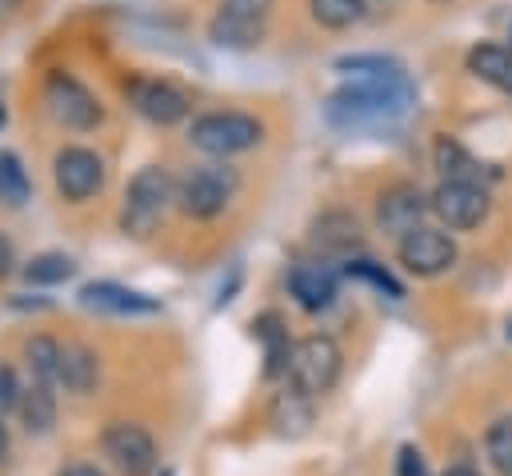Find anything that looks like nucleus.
<instances>
[{
	"label": "nucleus",
	"mask_w": 512,
	"mask_h": 476,
	"mask_svg": "<svg viewBox=\"0 0 512 476\" xmlns=\"http://www.w3.org/2000/svg\"><path fill=\"white\" fill-rule=\"evenodd\" d=\"M312 240L328 252H348V248L360 244V220L352 212H324L312 224Z\"/></svg>",
	"instance_id": "obj_17"
},
{
	"label": "nucleus",
	"mask_w": 512,
	"mask_h": 476,
	"mask_svg": "<svg viewBox=\"0 0 512 476\" xmlns=\"http://www.w3.org/2000/svg\"><path fill=\"white\" fill-rule=\"evenodd\" d=\"M20 404V384H16V372L12 368H0V416L8 412V408H16Z\"/></svg>",
	"instance_id": "obj_32"
},
{
	"label": "nucleus",
	"mask_w": 512,
	"mask_h": 476,
	"mask_svg": "<svg viewBox=\"0 0 512 476\" xmlns=\"http://www.w3.org/2000/svg\"><path fill=\"white\" fill-rule=\"evenodd\" d=\"M100 448L124 476H148L156 468V444L140 424H128V420L108 424L100 436Z\"/></svg>",
	"instance_id": "obj_11"
},
{
	"label": "nucleus",
	"mask_w": 512,
	"mask_h": 476,
	"mask_svg": "<svg viewBox=\"0 0 512 476\" xmlns=\"http://www.w3.org/2000/svg\"><path fill=\"white\" fill-rule=\"evenodd\" d=\"M416 104V88L404 76H380V80H352L328 96V120L336 128H384L408 116Z\"/></svg>",
	"instance_id": "obj_1"
},
{
	"label": "nucleus",
	"mask_w": 512,
	"mask_h": 476,
	"mask_svg": "<svg viewBox=\"0 0 512 476\" xmlns=\"http://www.w3.org/2000/svg\"><path fill=\"white\" fill-rule=\"evenodd\" d=\"M444 476H480V472H476V468H468V464H456V468H448Z\"/></svg>",
	"instance_id": "obj_35"
},
{
	"label": "nucleus",
	"mask_w": 512,
	"mask_h": 476,
	"mask_svg": "<svg viewBox=\"0 0 512 476\" xmlns=\"http://www.w3.org/2000/svg\"><path fill=\"white\" fill-rule=\"evenodd\" d=\"M16 4H20V0H0V16H4V12H12Z\"/></svg>",
	"instance_id": "obj_37"
},
{
	"label": "nucleus",
	"mask_w": 512,
	"mask_h": 476,
	"mask_svg": "<svg viewBox=\"0 0 512 476\" xmlns=\"http://www.w3.org/2000/svg\"><path fill=\"white\" fill-rule=\"evenodd\" d=\"M224 16H236V20H252V24H268V12H272V0H220Z\"/></svg>",
	"instance_id": "obj_30"
},
{
	"label": "nucleus",
	"mask_w": 512,
	"mask_h": 476,
	"mask_svg": "<svg viewBox=\"0 0 512 476\" xmlns=\"http://www.w3.org/2000/svg\"><path fill=\"white\" fill-rule=\"evenodd\" d=\"M12 264H16V252H12V240L0 232V280L12 272Z\"/></svg>",
	"instance_id": "obj_33"
},
{
	"label": "nucleus",
	"mask_w": 512,
	"mask_h": 476,
	"mask_svg": "<svg viewBox=\"0 0 512 476\" xmlns=\"http://www.w3.org/2000/svg\"><path fill=\"white\" fill-rule=\"evenodd\" d=\"M208 36L220 48H256L264 40V24H252V20H236V16L216 12L212 24H208Z\"/></svg>",
	"instance_id": "obj_23"
},
{
	"label": "nucleus",
	"mask_w": 512,
	"mask_h": 476,
	"mask_svg": "<svg viewBox=\"0 0 512 476\" xmlns=\"http://www.w3.org/2000/svg\"><path fill=\"white\" fill-rule=\"evenodd\" d=\"M508 340H512V316H508Z\"/></svg>",
	"instance_id": "obj_39"
},
{
	"label": "nucleus",
	"mask_w": 512,
	"mask_h": 476,
	"mask_svg": "<svg viewBox=\"0 0 512 476\" xmlns=\"http://www.w3.org/2000/svg\"><path fill=\"white\" fill-rule=\"evenodd\" d=\"M236 188H240L236 168H228L224 160H212V164H196L184 172V180L176 184V200L188 216L208 220V216H220L228 208Z\"/></svg>",
	"instance_id": "obj_4"
},
{
	"label": "nucleus",
	"mask_w": 512,
	"mask_h": 476,
	"mask_svg": "<svg viewBox=\"0 0 512 476\" xmlns=\"http://www.w3.org/2000/svg\"><path fill=\"white\" fill-rule=\"evenodd\" d=\"M344 272H348V276H356V280H368L372 288L388 292L392 300H400V296H404L400 280H396V276H392L384 264H376V260H348V264H344Z\"/></svg>",
	"instance_id": "obj_29"
},
{
	"label": "nucleus",
	"mask_w": 512,
	"mask_h": 476,
	"mask_svg": "<svg viewBox=\"0 0 512 476\" xmlns=\"http://www.w3.org/2000/svg\"><path fill=\"white\" fill-rule=\"evenodd\" d=\"M160 476H172V472H160Z\"/></svg>",
	"instance_id": "obj_40"
},
{
	"label": "nucleus",
	"mask_w": 512,
	"mask_h": 476,
	"mask_svg": "<svg viewBox=\"0 0 512 476\" xmlns=\"http://www.w3.org/2000/svg\"><path fill=\"white\" fill-rule=\"evenodd\" d=\"M432 156H436V168L444 172V180H468V184H480V176H484V172H480L484 164H480L464 144H456V140H448V136L436 140V152H432Z\"/></svg>",
	"instance_id": "obj_21"
},
{
	"label": "nucleus",
	"mask_w": 512,
	"mask_h": 476,
	"mask_svg": "<svg viewBox=\"0 0 512 476\" xmlns=\"http://www.w3.org/2000/svg\"><path fill=\"white\" fill-rule=\"evenodd\" d=\"M396 256L412 276H440V272H448L456 264V240L448 232H440V228L420 224L408 236H400Z\"/></svg>",
	"instance_id": "obj_9"
},
{
	"label": "nucleus",
	"mask_w": 512,
	"mask_h": 476,
	"mask_svg": "<svg viewBox=\"0 0 512 476\" xmlns=\"http://www.w3.org/2000/svg\"><path fill=\"white\" fill-rule=\"evenodd\" d=\"M288 292L304 312H320V308H328L336 300V272L328 264H320V260L296 264L288 272Z\"/></svg>",
	"instance_id": "obj_14"
},
{
	"label": "nucleus",
	"mask_w": 512,
	"mask_h": 476,
	"mask_svg": "<svg viewBox=\"0 0 512 476\" xmlns=\"http://www.w3.org/2000/svg\"><path fill=\"white\" fill-rule=\"evenodd\" d=\"M52 180H56V192L72 204L80 200H92L100 188H104V160L92 152V148H80V144H68L56 152L52 160Z\"/></svg>",
	"instance_id": "obj_8"
},
{
	"label": "nucleus",
	"mask_w": 512,
	"mask_h": 476,
	"mask_svg": "<svg viewBox=\"0 0 512 476\" xmlns=\"http://www.w3.org/2000/svg\"><path fill=\"white\" fill-rule=\"evenodd\" d=\"M28 192H32V180H28L24 164H20V156L16 152H0V200L16 208V204L28 200Z\"/></svg>",
	"instance_id": "obj_27"
},
{
	"label": "nucleus",
	"mask_w": 512,
	"mask_h": 476,
	"mask_svg": "<svg viewBox=\"0 0 512 476\" xmlns=\"http://www.w3.org/2000/svg\"><path fill=\"white\" fill-rule=\"evenodd\" d=\"M4 452H8V428L0 424V460H4Z\"/></svg>",
	"instance_id": "obj_36"
},
{
	"label": "nucleus",
	"mask_w": 512,
	"mask_h": 476,
	"mask_svg": "<svg viewBox=\"0 0 512 476\" xmlns=\"http://www.w3.org/2000/svg\"><path fill=\"white\" fill-rule=\"evenodd\" d=\"M124 96H128V104H132L144 120H152V124H160V128L180 124V120L188 116V108H192L188 92L176 88L172 80H160V76H128V80H124Z\"/></svg>",
	"instance_id": "obj_7"
},
{
	"label": "nucleus",
	"mask_w": 512,
	"mask_h": 476,
	"mask_svg": "<svg viewBox=\"0 0 512 476\" xmlns=\"http://www.w3.org/2000/svg\"><path fill=\"white\" fill-rule=\"evenodd\" d=\"M428 200L420 196L416 184H392L388 192H380L376 200V224L384 236H408L412 228H420V216H424Z\"/></svg>",
	"instance_id": "obj_12"
},
{
	"label": "nucleus",
	"mask_w": 512,
	"mask_h": 476,
	"mask_svg": "<svg viewBox=\"0 0 512 476\" xmlns=\"http://www.w3.org/2000/svg\"><path fill=\"white\" fill-rule=\"evenodd\" d=\"M312 396H304V392H296V388H288V392H276V400H272V424H276V432L280 436H300L308 424H312V404H308Z\"/></svg>",
	"instance_id": "obj_20"
},
{
	"label": "nucleus",
	"mask_w": 512,
	"mask_h": 476,
	"mask_svg": "<svg viewBox=\"0 0 512 476\" xmlns=\"http://www.w3.org/2000/svg\"><path fill=\"white\" fill-rule=\"evenodd\" d=\"M256 340L264 344V376L288 372V352H292V344H288V328L280 324L276 312H264V316L256 320Z\"/></svg>",
	"instance_id": "obj_18"
},
{
	"label": "nucleus",
	"mask_w": 512,
	"mask_h": 476,
	"mask_svg": "<svg viewBox=\"0 0 512 476\" xmlns=\"http://www.w3.org/2000/svg\"><path fill=\"white\" fill-rule=\"evenodd\" d=\"M484 448H488V460L500 476H512V416H500L488 436H484Z\"/></svg>",
	"instance_id": "obj_28"
},
{
	"label": "nucleus",
	"mask_w": 512,
	"mask_h": 476,
	"mask_svg": "<svg viewBox=\"0 0 512 476\" xmlns=\"http://www.w3.org/2000/svg\"><path fill=\"white\" fill-rule=\"evenodd\" d=\"M24 368H28V380L36 384H56V372H60V344L52 336H28L24 340Z\"/></svg>",
	"instance_id": "obj_22"
},
{
	"label": "nucleus",
	"mask_w": 512,
	"mask_h": 476,
	"mask_svg": "<svg viewBox=\"0 0 512 476\" xmlns=\"http://www.w3.org/2000/svg\"><path fill=\"white\" fill-rule=\"evenodd\" d=\"M468 72L512 96V48L508 44H476L468 52Z\"/></svg>",
	"instance_id": "obj_16"
},
{
	"label": "nucleus",
	"mask_w": 512,
	"mask_h": 476,
	"mask_svg": "<svg viewBox=\"0 0 512 476\" xmlns=\"http://www.w3.org/2000/svg\"><path fill=\"white\" fill-rule=\"evenodd\" d=\"M396 476H424V456H420V448L404 444V448L396 452Z\"/></svg>",
	"instance_id": "obj_31"
},
{
	"label": "nucleus",
	"mask_w": 512,
	"mask_h": 476,
	"mask_svg": "<svg viewBox=\"0 0 512 476\" xmlns=\"http://www.w3.org/2000/svg\"><path fill=\"white\" fill-rule=\"evenodd\" d=\"M188 140L208 152V156H236V152H248L264 140V124L248 112H236V108H224V112H204L192 120L188 128Z\"/></svg>",
	"instance_id": "obj_3"
},
{
	"label": "nucleus",
	"mask_w": 512,
	"mask_h": 476,
	"mask_svg": "<svg viewBox=\"0 0 512 476\" xmlns=\"http://www.w3.org/2000/svg\"><path fill=\"white\" fill-rule=\"evenodd\" d=\"M60 476H104V472H100L96 464H68Z\"/></svg>",
	"instance_id": "obj_34"
},
{
	"label": "nucleus",
	"mask_w": 512,
	"mask_h": 476,
	"mask_svg": "<svg viewBox=\"0 0 512 476\" xmlns=\"http://www.w3.org/2000/svg\"><path fill=\"white\" fill-rule=\"evenodd\" d=\"M80 304L84 308H96V312H112V316H148V312H160V300L156 296L136 292V288H124V284H112V280L84 284L80 288Z\"/></svg>",
	"instance_id": "obj_13"
},
{
	"label": "nucleus",
	"mask_w": 512,
	"mask_h": 476,
	"mask_svg": "<svg viewBox=\"0 0 512 476\" xmlns=\"http://www.w3.org/2000/svg\"><path fill=\"white\" fill-rule=\"evenodd\" d=\"M96 380H100V360H96V352L84 348V344H64V348H60V372H56V384H64L68 392L84 396V392L96 388Z\"/></svg>",
	"instance_id": "obj_15"
},
{
	"label": "nucleus",
	"mask_w": 512,
	"mask_h": 476,
	"mask_svg": "<svg viewBox=\"0 0 512 476\" xmlns=\"http://www.w3.org/2000/svg\"><path fill=\"white\" fill-rule=\"evenodd\" d=\"M340 376V348L332 336H304L288 352V380L304 396H320Z\"/></svg>",
	"instance_id": "obj_5"
},
{
	"label": "nucleus",
	"mask_w": 512,
	"mask_h": 476,
	"mask_svg": "<svg viewBox=\"0 0 512 476\" xmlns=\"http://www.w3.org/2000/svg\"><path fill=\"white\" fill-rule=\"evenodd\" d=\"M44 104H48V112H52L56 124L76 128V132H88V128H96L104 120L100 100L76 76H68V72H52L44 80Z\"/></svg>",
	"instance_id": "obj_6"
},
{
	"label": "nucleus",
	"mask_w": 512,
	"mask_h": 476,
	"mask_svg": "<svg viewBox=\"0 0 512 476\" xmlns=\"http://www.w3.org/2000/svg\"><path fill=\"white\" fill-rule=\"evenodd\" d=\"M312 8V20L324 24V28H352L364 20V0H308Z\"/></svg>",
	"instance_id": "obj_25"
},
{
	"label": "nucleus",
	"mask_w": 512,
	"mask_h": 476,
	"mask_svg": "<svg viewBox=\"0 0 512 476\" xmlns=\"http://www.w3.org/2000/svg\"><path fill=\"white\" fill-rule=\"evenodd\" d=\"M488 192L484 184H468V180H440V188L432 192L428 208L456 232H468L476 228L484 216H488Z\"/></svg>",
	"instance_id": "obj_10"
},
{
	"label": "nucleus",
	"mask_w": 512,
	"mask_h": 476,
	"mask_svg": "<svg viewBox=\"0 0 512 476\" xmlns=\"http://www.w3.org/2000/svg\"><path fill=\"white\" fill-rule=\"evenodd\" d=\"M336 72L352 76V80H380V76H404V64L392 56H340Z\"/></svg>",
	"instance_id": "obj_24"
},
{
	"label": "nucleus",
	"mask_w": 512,
	"mask_h": 476,
	"mask_svg": "<svg viewBox=\"0 0 512 476\" xmlns=\"http://www.w3.org/2000/svg\"><path fill=\"white\" fill-rule=\"evenodd\" d=\"M20 272H24L28 284H60V280H68V276L76 272V264H72V256H64V252H40V256H32Z\"/></svg>",
	"instance_id": "obj_26"
},
{
	"label": "nucleus",
	"mask_w": 512,
	"mask_h": 476,
	"mask_svg": "<svg viewBox=\"0 0 512 476\" xmlns=\"http://www.w3.org/2000/svg\"><path fill=\"white\" fill-rule=\"evenodd\" d=\"M172 200H176L172 176H168L160 164H144V168L128 180L124 208H120V228H124L128 236H148V232L164 220V212H168Z\"/></svg>",
	"instance_id": "obj_2"
},
{
	"label": "nucleus",
	"mask_w": 512,
	"mask_h": 476,
	"mask_svg": "<svg viewBox=\"0 0 512 476\" xmlns=\"http://www.w3.org/2000/svg\"><path fill=\"white\" fill-rule=\"evenodd\" d=\"M20 420L28 432H48L56 424V396H52V384H36L28 380V388H20Z\"/></svg>",
	"instance_id": "obj_19"
},
{
	"label": "nucleus",
	"mask_w": 512,
	"mask_h": 476,
	"mask_svg": "<svg viewBox=\"0 0 512 476\" xmlns=\"http://www.w3.org/2000/svg\"><path fill=\"white\" fill-rule=\"evenodd\" d=\"M4 120H8V112H4V104H0V128H4Z\"/></svg>",
	"instance_id": "obj_38"
}]
</instances>
